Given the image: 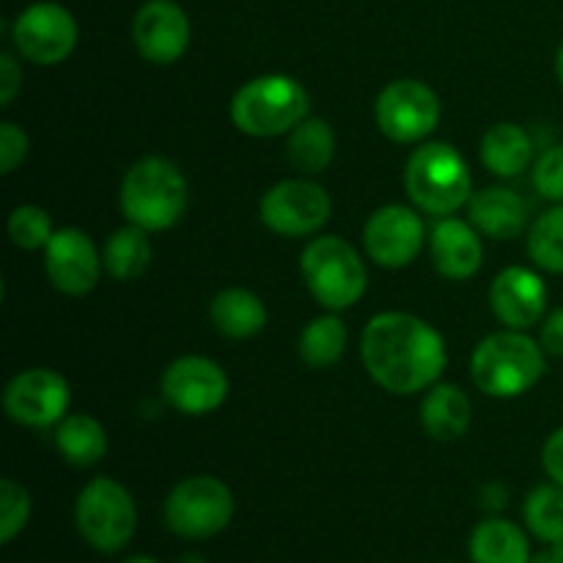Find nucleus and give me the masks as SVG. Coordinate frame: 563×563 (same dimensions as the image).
Segmentation results:
<instances>
[{
    "mask_svg": "<svg viewBox=\"0 0 563 563\" xmlns=\"http://www.w3.org/2000/svg\"><path fill=\"white\" fill-rule=\"evenodd\" d=\"M361 357L374 383L396 396L429 390L449 366L443 335L427 319L407 311L372 317L361 335Z\"/></svg>",
    "mask_w": 563,
    "mask_h": 563,
    "instance_id": "f257e3e1",
    "label": "nucleus"
},
{
    "mask_svg": "<svg viewBox=\"0 0 563 563\" xmlns=\"http://www.w3.org/2000/svg\"><path fill=\"white\" fill-rule=\"evenodd\" d=\"M548 372V352L522 330L487 335L471 357V377L493 399H517L528 394Z\"/></svg>",
    "mask_w": 563,
    "mask_h": 563,
    "instance_id": "f03ea898",
    "label": "nucleus"
},
{
    "mask_svg": "<svg viewBox=\"0 0 563 563\" xmlns=\"http://www.w3.org/2000/svg\"><path fill=\"white\" fill-rule=\"evenodd\" d=\"M190 187L168 157H143L121 179L119 203L124 218L143 231H168L185 214Z\"/></svg>",
    "mask_w": 563,
    "mask_h": 563,
    "instance_id": "7ed1b4c3",
    "label": "nucleus"
},
{
    "mask_svg": "<svg viewBox=\"0 0 563 563\" xmlns=\"http://www.w3.org/2000/svg\"><path fill=\"white\" fill-rule=\"evenodd\" d=\"M311 97L289 75H262L247 80L231 99V121L251 137L289 135L308 119Z\"/></svg>",
    "mask_w": 563,
    "mask_h": 563,
    "instance_id": "20e7f679",
    "label": "nucleus"
},
{
    "mask_svg": "<svg viewBox=\"0 0 563 563\" xmlns=\"http://www.w3.org/2000/svg\"><path fill=\"white\" fill-rule=\"evenodd\" d=\"M405 187L418 209L449 218L471 201L473 176L465 157L451 143H427L407 159Z\"/></svg>",
    "mask_w": 563,
    "mask_h": 563,
    "instance_id": "39448f33",
    "label": "nucleus"
},
{
    "mask_svg": "<svg viewBox=\"0 0 563 563\" xmlns=\"http://www.w3.org/2000/svg\"><path fill=\"white\" fill-rule=\"evenodd\" d=\"M300 273L313 300L328 311H346L366 295V264L341 236L330 234L308 242L300 256Z\"/></svg>",
    "mask_w": 563,
    "mask_h": 563,
    "instance_id": "423d86ee",
    "label": "nucleus"
},
{
    "mask_svg": "<svg viewBox=\"0 0 563 563\" xmlns=\"http://www.w3.org/2000/svg\"><path fill=\"white\" fill-rule=\"evenodd\" d=\"M75 526L97 553H121L137 531V506L130 489L110 476L91 478L75 500Z\"/></svg>",
    "mask_w": 563,
    "mask_h": 563,
    "instance_id": "0eeeda50",
    "label": "nucleus"
},
{
    "mask_svg": "<svg viewBox=\"0 0 563 563\" xmlns=\"http://www.w3.org/2000/svg\"><path fill=\"white\" fill-rule=\"evenodd\" d=\"M165 526L181 539H212L229 528L234 517V495L220 478L190 476L176 484L163 506Z\"/></svg>",
    "mask_w": 563,
    "mask_h": 563,
    "instance_id": "6e6552de",
    "label": "nucleus"
},
{
    "mask_svg": "<svg viewBox=\"0 0 563 563\" xmlns=\"http://www.w3.org/2000/svg\"><path fill=\"white\" fill-rule=\"evenodd\" d=\"M80 27L75 14L55 0H38L22 9L11 25V42L25 60L36 66H58L75 53Z\"/></svg>",
    "mask_w": 563,
    "mask_h": 563,
    "instance_id": "1a4fd4ad",
    "label": "nucleus"
},
{
    "mask_svg": "<svg viewBox=\"0 0 563 563\" xmlns=\"http://www.w3.org/2000/svg\"><path fill=\"white\" fill-rule=\"evenodd\" d=\"M440 113L443 104L438 93L427 82L412 77L388 82L374 104L377 126L394 143H418L432 135L434 126L440 124Z\"/></svg>",
    "mask_w": 563,
    "mask_h": 563,
    "instance_id": "9d476101",
    "label": "nucleus"
},
{
    "mask_svg": "<svg viewBox=\"0 0 563 563\" xmlns=\"http://www.w3.org/2000/svg\"><path fill=\"white\" fill-rule=\"evenodd\" d=\"M333 201L322 185L311 179H284L264 192L258 218L273 234L308 236L328 225Z\"/></svg>",
    "mask_w": 563,
    "mask_h": 563,
    "instance_id": "9b49d317",
    "label": "nucleus"
},
{
    "mask_svg": "<svg viewBox=\"0 0 563 563\" xmlns=\"http://www.w3.org/2000/svg\"><path fill=\"white\" fill-rule=\"evenodd\" d=\"M69 383L53 368H27L9 379L3 410L20 427H58L69 410Z\"/></svg>",
    "mask_w": 563,
    "mask_h": 563,
    "instance_id": "f8f14e48",
    "label": "nucleus"
},
{
    "mask_svg": "<svg viewBox=\"0 0 563 563\" xmlns=\"http://www.w3.org/2000/svg\"><path fill=\"white\" fill-rule=\"evenodd\" d=\"M163 396L174 410L185 416H209L229 396V377L212 357H176L163 372Z\"/></svg>",
    "mask_w": 563,
    "mask_h": 563,
    "instance_id": "ddd939ff",
    "label": "nucleus"
},
{
    "mask_svg": "<svg viewBox=\"0 0 563 563\" xmlns=\"http://www.w3.org/2000/svg\"><path fill=\"white\" fill-rule=\"evenodd\" d=\"M190 16L176 0H146L132 16V44L148 64H176L190 47Z\"/></svg>",
    "mask_w": 563,
    "mask_h": 563,
    "instance_id": "4468645a",
    "label": "nucleus"
},
{
    "mask_svg": "<svg viewBox=\"0 0 563 563\" xmlns=\"http://www.w3.org/2000/svg\"><path fill=\"white\" fill-rule=\"evenodd\" d=\"M423 240H427L423 220L401 203L379 207L363 229V245H366L368 258L385 269H401L416 262Z\"/></svg>",
    "mask_w": 563,
    "mask_h": 563,
    "instance_id": "2eb2a0df",
    "label": "nucleus"
},
{
    "mask_svg": "<svg viewBox=\"0 0 563 563\" xmlns=\"http://www.w3.org/2000/svg\"><path fill=\"white\" fill-rule=\"evenodd\" d=\"M102 267V256L91 236L71 225L55 231L44 247V273L49 284L69 297H82L97 289Z\"/></svg>",
    "mask_w": 563,
    "mask_h": 563,
    "instance_id": "dca6fc26",
    "label": "nucleus"
},
{
    "mask_svg": "<svg viewBox=\"0 0 563 563\" xmlns=\"http://www.w3.org/2000/svg\"><path fill=\"white\" fill-rule=\"evenodd\" d=\"M548 300L550 291L542 275L520 264L500 269L489 286L495 317L511 330H528L531 324L542 322L548 313Z\"/></svg>",
    "mask_w": 563,
    "mask_h": 563,
    "instance_id": "f3484780",
    "label": "nucleus"
},
{
    "mask_svg": "<svg viewBox=\"0 0 563 563\" xmlns=\"http://www.w3.org/2000/svg\"><path fill=\"white\" fill-rule=\"evenodd\" d=\"M432 264L443 278L467 280L482 269L484 245L471 223L456 218H443L429 236Z\"/></svg>",
    "mask_w": 563,
    "mask_h": 563,
    "instance_id": "a211bd4d",
    "label": "nucleus"
},
{
    "mask_svg": "<svg viewBox=\"0 0 563 563\" xmlns=\"http://www.w3.org/2000/svg\"><path fill=\"white\" fill-rule=\"evenodd\" d=\"M467 214L473 229L493 240H515L528 223L526 201L509 187H487L473 192L467 201Z\"/></svg>",
    "mask_w": 563,
    "mask_h": 563,
    "instance_id": "6ab92c4d",
    "label": "nucleus"
},
{
    "mask_svg": "<svg viewBox=\"0 0 563 563\" xmlns=\"http://www.w3.org/2000/svg\"><path fill=\"white\" fill-rule=\"evenodd\" d=\"M473 405L471 396L454 383H434L421 401V423L427 434L440 443L465 438L471 427Z\"/></svg>",
    "mask_w": 563,
    "mask_h": 563,
    "instance_id": "aec40b11",
    "label": "nucleus"
},
{
    "mask_svg": "<svg viewBox=\"0 0 563 563\" xmlns=\"http://www.w3.org/2000/svg\"><path fill=\"white\" fill-rule=\"evenodd\" d=\"M209 317H212L218 333H223L225 339L242 341L262 333L264 324H267V308L256 291L231 286L214 297L212 306H209Z\"/></svg>",
    "mask_w": 563,
    "mask_h": 563,
    "instance_id": "412c9836",
    "label": "nucleus"
},
{
    "mask_svg": "<svg viewBox=\"0 0 563 563\" xmlns=\"http://www.w3.org/2000/svg\"><path fill=\"white\" fill-rule=\"evenodd\" d=\"M467 550H471L473 563H528L533 559L528 533L504 517H487L478 522L473 528Z\"/></svg>",
    "mask_w": 563,
    "mask_h": 563,
    "instance_id": "4be33fe9",
    "label": "nucleus"
},
{
    "mask_svg": "<svg viewBox=\"0 0 563 563\" xmlns=\"http://www.w3.org/2000/svg\"><path fill=\"white\" fill-rule=\"evenodd\" d=\"M533 159V141L515 121H500L489 126L482 137V163L489 174L500 179L520 176Z\"/></svg>",
    "mask_w": 563,
    "mask_h": 563,
    "instance_id": "5701e85b",
    "label": "nucleus"
},
{
    "mask_svg": "<svg viewBox=\"0 0 563 563\" xmlns=\"http://www.w3.org/2000/svg\"><path fill=\"white\" fill-rule=\"evenodd\" d=\"M55 449L69 465L93 467L108 454V432L91 416H66L55 429Z\"/></svg>",
    "mask_w": 563,
    "mask_h": 563,
    "instance_id": "b1692460",
    "label": "nucleus"
},
{
    "mask_svg": "<svg viewBox=\"0 0 563 563\" xmlns=\"http://www.w3.org/2000/svg\"><path fill=\"white\" fill-rule=\"evenodd\" d=\"M286 157H289L291 168L300 174H322L335 157V132L324 119H313L308 115L306 121L289 132V143H286Z\"/></svg>",
    "mask_w": 563,
    "mask_h": 563,
    "instance_id": "393cba45",
    "label": "nucleus"
},
{
    "mask_svg": "<svg viewBox=\"0 0 563 563\" xmlns=\"http://www.w3.org/2000/svg\"><path fill=\"white\" fill-rule=\"evenodd\" d=\"M152 240L148 231L137 225H124L115 231L102 251V264L115 280H137L148 267H152Z\"/></svg>",
    "mask_w": 563,
    "mask_h": 563,
    "instance_id": "a878e982",
    "label": "nucleus"
},
{
    "mask_svg": "<svg viewBox=\"0 0 563 563\" xmlns=\"http://www.w3.org/2000/svg\"><path fill=\"white\" fill-rule=\"evenodd\" d=\"M297 346H300L302 363L308 366H335L346 352V324L335 317V311L322 313L302 328Z\"/></svg>",
    "mask_w": 563,
    "mask_h": 563,
    "instance_id": "bb28decb",
    "label": "nucleus"
},
{
    "mask_svg": "<svg viewBox=\"0 0 563 563\" xmlns=\"http://www.w3.org/2000/svg\"><path fill=\"white\" fill-rule=\"evenodd\" d=\"M526 528L539 542H561L563 539V487L550 482L533 489L522 506Z\"/></svg>",
    "mask_w": 563,
    "mask_h": 563,
    "instance_id": "cd10ccee",
    "label": "nucleus"
},
{
    "mask_svg": "<svg viewBox=\"0 0 563 563\" xmlns=\"http://www.w3.org/2000/svg\"><path fill=\"white\" fill-rule=\"evenodd\" d=\"M528 253L537 267L563 275V203H555L533 220L528 229Z\"/></svg>",
    "mask_w": 563,
    "mask_h": 563,
    "instance_id": "c85d7f7f",
    "label": "nucleus"
},
{
    "mask_svg": "<svg viewBox=\"0 0 563 563\" xmlns=\"http://www.w3.org/2000/svg\"><path fill=\"white\" fill-rule=\"evenodd\" d=\"M53 218H49L47 209L36 207V203H22V207L11 209L9 236L16 247H22V251H42L53 240Z\"/></svg>",
    "mask_w": 563,
    "mask_h": 563,
    "instance_id": "c756f323",
    "label": "nucleus"
},
{
    "mask_svg": "<svg viewBox=\"0 0 563 563\" xmlns=\"http://www.w3.org/2000/svg\"><path fill=\"white\" fill-rule=\"evenodd\" d=\"M31 520V495L14 478L0 482V544H11Z\"/></svg>",
    "mask_w": 563,
    "mask_h": 563,
    "instance_id": "7c9ffc66",
    "label": "nucleus"
},
{
    "mask_svg": "<svg viewBox=\"0 0 563 563\" xmlns=\"http://www.w3.org/2000/svg\"><path fill=\"white\" fill-rule=\"evenodd\" d=\"M533 187L542 198L563 203V143L544 148L533 163Z\"/></svg>",
    "mask_w": 563,
    "mask_h": 563,
    "instance_id": "2f4dec72",
    "label": "nucleus"
},
{
    "mask_svg": "<svg viewBox=\"0 0 563 563\" xmlns=\"http://www.w3.org/2000/svg\"><path fill=\"white\" fill-rule=\"evenodd\" d=\"M27 135L22 126H16L14 121H3L0 124V174H14L16 165L25 163L27 157Z\"/></svg>",
    "mask_w": 563,
    "mask_h": 563,
    "instance_id": "473e14b6",
    "label": "nucleus"
},
{
    "mask_svg": "<svg viewBox=\"0 0 563 563\" xmlns=\"http://www.w3.org/2000/svg\"><path fill=\"white\" fill-rule=\"evenodd\" d=\"M22 88V69L20 64H16L14 53H0V104L3 108H9L11 102H14V97L20 93Z\"/></svg>",
    "mask_w": 563,
    "mask_h": 563,
    "instance_id": "72a5a7b5",
    "label": "nucleus"
},
{
    "mask_svg": "<svg viewBox=\"0 0 563 563\" xmlns=\"http://www.w3.org/2000/svg\"><path fill=\"white\" fill-rule=\"evenodd\" d=\"M539 344L544 346L548 355L563 357V306L550 311L542 319V330H539Z\"/></svg>",
    "mask_w": 563,
    "mask_h": 563,
    "instance_id": "f704fd0d",
    "label": "nucleus"
},
{
    "mask_svg": "<svg viewBox=\"0 0 563 563\" xmlns=\"http://www.w3.org/2000/svg\"><path fill=\"white\" fill-rule=\"evenodd\" d=\"M542 467L550 476V482L563 487V427L555 429L542 449Z\"/></svg>",
    "mask_w": 563,
    "mask_h": 563,
    "instance_id": "c9c22d12",
    "label": "nucleus"
},
{
    "mask_svg": "<svg viewBox=\"0 0 563 563\" xmlns=\"http://www.w3.org/2000/svg\"><path fill=\"white\" fill-rule=\"evenodd\" d=\"M506 500H509V493H506L504 484L498 482H489L482 487V506L489 511H500L506 506Z\"/></svg>",
    "mask_w": 563,
    "mask_h": 563,
    "instance_id": "e433bc0d",
    "label": "nucleus"
},
{
    "mask_svg": "<svg viewBox=\"0 0 563 563\" xmlns=\"http://www.w3.org/2000/svg\"><path fill=\"white\" fill-rule=\"evenodd\" d=\"M555 75H559V82L563 86V42H561L559 53H555Z\"/></svg>",
    "mask_w": 563,
    "mask_h": 563,
    "instance_id": "4c0bfd02",
    "label": "nucleus"
},
{
    "mask_svg": "<svg viewBox=\"0 0 563 563\" xmlns=\"http://www.w3.org/2000/svg\"><path fill=\"white\" fill-rule=\"evenodd\" d=\"M176 563H209V561L203 559V555H198V553H185Z\"/></svg>",
    "mask_w": 563,
    "mask_h": 563,
    "instance_id": "58836bf2",
    "label": "nucleus"
},
{
    "mask_svg": "<svg viewBox=\"0 0 563 563\" xmlns=\"http://www.w3.org/2000/svg\"><path fill=\"white\" fill-rule=\"evenodd\" d=\"M550 555H553L555 563H563V539H561V542H553V548H550Z\"/></svg>",
    "mask_w": 563,
    "mask_h": 563,
    "instance_id": "ea45409f",
    "label": "nucleus"
},
{
    "mask_svg": "<svg viewBox=\"0 0 563 563\" xmlns=\"http://www.w3.org/2000/svg\"><path fill=\"white\" fill-rule=\"evenodd\" d=\"M121 563H159V561L152 559V555H130V559H124Z\"/></svg>",
    "mask_w": 563,
    "mask_h": 563,
    "instance_id": "a19ab883",
    "label": "nucleus"
},
{
    "mask_svg": "<svg viewBox=\"0 0 563 563\" xmlns=\"http://www.w3.org/2000/svg\"><path fill=\"white\" fill-rule=\"evenodd\" d=\"M528 563H555V559L550 553H539V555H533V559Z\"/></svg>",
    "mask_w": 563,
    "mask_h": 563,
    "instance_id": "79ce46f5",
    "label": "nucleus"
}]
</instances>
